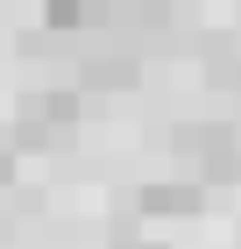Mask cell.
I'll list each match as a JSON object with an SVG mask.
<instances>
[{"label": "cell", "instance_id": "cell-4", "mask_svg": "<svg viewBox=\"0 0 241 249\" xmlns=\"http://www.w3.org/2000/svg\"><path fill=\"white\" fill-rule=\"evenodd\" d=\"M206 192L199 178H156V185H142V213H192Z\"/></svg>", "mask_w": 241, "mask_h": 249}, {"label": "cell", "instance_id": "cell-1", "mask_svg": "<svg viewBox=\"0 0 241 249\" xmlns=\"http://www.w3.org/2000/svg\"><path fill=\"white\" fill-rule=\"evenodd\" d=\"M71 128H78V93H71V86H43V93H29L15 107V142H21V150L64 142Z\"/></svg>", "mask_w": 241, "mask_h": 249}, {"label": "cell", "instance_id": "cell-2", "mask_svg": "<svg viewBox=\"0 0 241 249\" xmlns=\"http://www.w3.org/2000/svg\"><path fill=\"white\" fill-rule=\"evenodd\" d=\"M135 71H142V57H135V50H85V64H78V86L121 93V86H135Z\"/></svg>", "mask_w": 241, "mask_h": 249}, {"label": "cell", "instance_id": "cell-5", "mask_svg": "<svg viewBox=\"0 0 241 249\" xmlns=\"http://www.w3.org/2000/svg\"><path fill=\"white\" fill-rule=\"evenodd\" d=\"M0 185H15V150H0Z\"/></svg>", "mask_w": 241, "mask_h": 249}, {"label": "cell", "instance_id": "cell-3", "mask_svg": "<svg viewBox=\"0 0 241 249\" xmlns=\"http://www.w3.org/2000/svg\"><path fill=\"white\" fill-rule=\"evenodd\" d=\"M113 0H43V29L57 36H78V29H99Z\"/></svg>", "mask_w": 241, "mask_h": 249}, {"label": "cell", "instance_id": "cell-6", "mask_svg": "<svg viewBox=\"0 0 241 249\" xmlns=\"http://www.w3.org/2000/svg\"><path fill=\"white\" fill-rule=\"evenodd\" d=\"M113 7H163V0H113Z\"/></svg>", "mask_w": 241, "mask_h": 249}, {"label": "cell", "instance_id": "cell-7", "mask_svg": "<svg viewBox=\"0 0 241 249\" xmlns=\"http://www.w3.org/2000/svg\"><path fill=\"white\" fill-rule=\"evenodd\" d=\"M121 249H163V242H121Z\"/></svg>", "mask_w": 241, "mask_h": 249}]
</instances>
